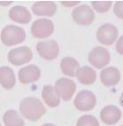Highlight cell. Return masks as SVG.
Here are the masks:
<instances>
[{
  "mask_svg": "<svg viewBox=\"0 0 123 126\" xmlns=\"http://www.w3.org/2000/svg\"><path fill=\"white\" fill-rule=\"evenodd\" d=\"M21 115L29 121H37L46 113V108L40 99L30 97L25 98L20 105Z\"/></svg>",
  "mask_w": 123,
  "mask_h": 126,
  "instance_id": "cell-1",
  "label": "cell"
},
{
  "mask_svg": "<svg viewBox=\"0 0 123 126\" xmlns=\"http://www.w3.org/2000/svg\"><path fill=\"white\" fill-rule=\"evenodd\" d=\"M26 38V32L22 28L8 25L2 29L1 40L6 46H14L22 43Z\"/></svg>",
  "mask_w": 123,
  "mask_h": 126,
  "instance_id": "cell-2",
  "label": "cell"
},
{
  "mask_svg": "<svg viewBox=\"0 0 123 126\" xmlns=\"http://www.w3.org/2000/svg\"><path fill=\"white\" fill-rule=\"evenodd\" d=\"M96 103V99L95 94L90 91H81L76 95L74 99V107L79 111L82 112H88L92 110L95 108Z\"/></svg>",
  "mask_w": 123,
  "mask_h": 126,
  "instance_id": "cell-3",
  "label": "cell"
},
{
  "mask_svg": "<svg viewBox=\"0 0 123 126\" xmlns=\"http://www.w3.org/2000/svg\"><path fill=\"white\" fill-rule=\"evenodd\" d=\"M88 60H89V62L94 68L100 69V68L106 67L109 64L111 56L107 49L101 47V46H96L89 53Z\"/></svg>",
  "mask_w": 123,
  "mask_h": 126,
  "instance_id": "cell-4",
  "label": "cell"
},
{
  "mask_svg": "<svg viewBox=\"0 0 123 126\" xmlns=\"http://www.w3.org/2000/svg\"><path fill=\"white\" fill-rule=\"evenodd\" d=\"M7 58L8 61L14 66H21L33 59V52L27 46H21L11 50Z\"/></svg>",
  "mask_w": 123,
  "mask_h": 126,
  "instance_id": "cell-5",
  "label": "cell"
},
{
  "mask_svg": "<svg viewBox=\"0 0 123 126\" xmlns=\"http://www.w3.org/2000/svg\"><path fill=\"white\" fill-rule=\"evenodd\" d=\"M38 54L45 61H52L59 53V46L55 40H46L39 42L36 45Z\"/></svg>",
  "mask_w": 123,
  "mask_h": 126,
  "instance_id": "cell-6",
  "label": "cell"
},
{
  "mask_svg": "<svg viewBox=\"0 0 123 126\" xmlns=\"http://www.w3.org/2000/svg\"><path fill=\"white\" fill-rule=\"evenodd\" d=\"M54 31V24L51 20L39 19L34 21L31 26V33L33 36L39 39L49 37Z\"/></svg>",
  "mask_w": 123,
  "mask_h": 126,
  "instance_id": "cell-7",
  "label": "cell"
},
{
  "mask_svg": "<svg viewBox=\"0 0 123 126\" xmlns=\"http://www.w3.org/2000/svg\"><path fill=\"white\" fill-rule=\"evenodd\" d=\"M118 29L112 24L105 23L102 25L96 32V38L100 44L104 45H111L118 37Z\"/></svg>",
  "mask_w": 123,
  "mask_h": 126,
  "instance_id": "cell-8",
  "label": "cell"
},
{
  "mask_svg": "<svg viewBox=\"0 0 123 126\" xmlns=\"http://www.w3.org/2000/svg\"><path fill=\"white\" fill-rule=\"evenodd\" d=\"M73 20L78 25L88 26L90 25L95 19V14L89 5H82L76 7L72 13Z\"/></svg>",
  "mask_w": 123,
  "mask_h": 126,
  "instance_id": "cell-9",
  "label": "cell"
},
{
  "mask_svg": "<svg viewBox=\"0 0 123 126\" xmlns=\"http://www.w3.org/2000/svg\"><path fill=\"white\" fill-rule=\"evenodd\" d=\"M55 88L60 99L64 101H69L76 91L75 83L68 78L58 79L55 83Z\"/></svg>",
  "mask_w": 123,
  "mask_h": 126,
  "instance_id": "cell-10",
  "label": "cell"
},
{
  "mask_svg": "<svg viewBox=\"0 0 123 126\" xmlns=\"http://www.w3.org/2000/svg\"><path fill=\"white\" fill-rule=\"evenodd\" d=\"M18 77L21 83L27 84V83H35L40 78L41 70L36 65H28L25 68H22L19 71Z\"/></svg>",
  "mask_w": 123,
  "mask_h": 126,
  "instance_id": "cell-11",
  "label": "cell"
},
{
  "mask_svg": "<svg viewBox=\"0 0 123 126\" xmlns=\"http://www.w3.org/2000/svg\"><path fill=\"white\" fill-rule=\"evenodd\" d=\"M121 111L116 106H107L104 108L100 113V119L107 125L117 124L121 118Z\"/></svg>",
  "mask_w": 123,
  "mask_h": 126,
  "instance_id": "cell-12",
  "label": "cell"
},
{
  "mask_svg": "<svg viewBox=\"0 0 123 126\" xmlns=\"http://www.w3.org/2000/svg\"><path fill=\"white\" fill-rule=\"evenodd\" d=\"M100 79L101 83L106 87L116 85L121 80V72L117 68L109 67L101 71Z\"/></svg>",
  "mask_w": 123,
  "mask_h": 126,
  "instance_id": "cell-13",
  "label": "cell"
},
{
  "mask_svg": "<svg viewBox=\"0 0 123 126\" xmlns=\"http://www.w3.org/2000/svg\"><path fill=\"white\" fill-rule=\"evenodd\" d=\"M31 10L38 16H53L57 12V5L52 1H38L32 5Z\"/></svg>",
  "mask_w": 123,
  "mask_h": 126,
  "instance_id": "cell-14",
  "label": "cell"
},
{
  "mask_svg": "<svg viewBox=\"0 0 123 126\" xmlns=\"http://www.w3.org/2000/svg\"><path fill=\"white\" fill-rule=\"evenodd\" d=\"M9 17L12 20L20 24H27L31 20V14L26 7L21 5H17L11 8Z\"/></svg>",
  "mask_w": 123,
  "mask_h": 126,
  "instance_id": "cell-15",
  "label": "cell"
},
{
  "mask_svg": "<svg viewBox=\"0 0 123 126\" xmlns=\"http://www.w3.org/2000/svg\"><path fill=\"white\" fill-rule=\"evenodd\" d=\"M42 98L45 104L50 108H56L60 103V97L57 92L56 88L52 85L43 86L42 91Z\"/></svg>",
  "mask_w": 123,
  "mask_h": 126,
  "instance_id": "cell-16",
  "label": "cell"
},
{
  "mask_svg": "<svg viewBox=\"0 0 123 126\" xmlns=\"http://www.w3.org/2000/svg\"><path fill=\"white\" fill-rule=\"evenodd\" d=\"M60 68L64 75L67 77H74L77 76V73L80 69V66L79 62L75 59L72 57H65L61 60Z\"/></svg>",
  "mask_w": 123,
  "mask_h": 126,
  "instance_id": "cell-17",
  "label": "cell"
},
{
  "mask_svg": "<svg viewBox=\"0 0 123 126\" xmlns=\"http://www.w3.org/2000/svg\"><path fill=\"white\" fill-rule=\"evenodd\" d=\"M0 82L3 88L11 90L15 86L16 78L14 70L8 67H1L0 68Z\"/></svg>",
  "mask_w": 123,
  "mask_h": 126,
  "instance_id": "cell-18",
  "label": "cell"
},
{
  "mask_svg": "<svg viewBox=\"0 0 123 126\" xmlns=\"http://www.w3.org/2000/svg\"><path fill=\"white\" fill-rule=\"evenodd\" d=\"M76 77L78 79L79 83L83 85H90L96 81V74L93 68L88 66H84L82 68H80Z\"/></svg>",
  "mask_w": 123,
  "mask_h": 126,
  "instance_id": "cell-19",
  "label": "cell"
},
{
  "mask_svg": "<svg viewBox=\"0 0 123 126\" xmlns=\"http://www.w3.org/2000/svg\"><path fill=\"white\" fill-rule=\"evenodd\" d=\"M3 121L5 126H24V120L15 110H8L3 116Z\"/></svg>",
  "mask_w": 123,
  "mask_h": 126,
  "instance_id": "cell-20",
  "label": "cell"
},
{
  "mask_svg": "<svg viewBox=\"0 0 123 126\" xmlns=\"http://www.w3.org/2000/svg\"><path fill=\"white\" fill-rule=\"evenodd\" d=\"M76 126H99V123L95 116L86 115L79 118L76 123Z\"/></svg>",
  "mask_w": 123,
  "mask_h": 126,
  "instance_id": "cell-21",
  "label": "cell"
},
{
  "mask_svg": "<svg viewBox=\"0 0 123 126\" xmlns=\"http://www.w3.org/2000/svg\"><path fill=\"white\" fill-rule=\"evenodd\" d=\"M91 5L95 11L100 14H105L110 10L112 2V1H92Z\"/></svg>",
  "mask_w": 123,
  "mask_h": 126,
  "instance_id": "cell-22",
  "label": "cell"
},
{
  "mask_svg": "<svg viewBox=\"0 0 123 126\" xmlns=\"http://www.w3.org/2000/svg\"><path fill=\"white\" fill-rule=\"evenodd\" d=\"M113 13L118 18L123 20V1H117L113 7Z\"/></svg>",
  "mask_w": 123,
  "mask_h": 126,
  "instance_id": "cell-23",
  "label": "cell"
},
{
  "mask_svg": "<svg viewBox=\"0 0 123 126\" xmlns=\"http://www.w3.org/2000/svg\"><path fill=\"white\" fill-rule=\"evenodd\" d=\"M116 50L121 55H123V36H121V37L119 38V40L117 41Z\"/></svg>",
  "mask_w": 123,
  "mask_h": 126,
  "instance_id": "cell-24",
  "label": "cell"
},
{
  "mask_svg": "<svg viewBox=\"0 0 123 126\" xmlns=\"http://www.w3.org/2000/svg\"><path fill=\"white\" fill-rule=\"evenodd\" d=\"M60 3L66 7H72L74 6V5H79L80 1H61Z\"/></svg>",
  "mask_w": 123,
  "mask_h": 126,
  "instance_id": "cell-25",
  "label": "cell"
},
{
  "mask_svg": "<svg viewBox=\"0 0 123 126\" xmlns=\"http://www.w3.org/2000/svg\"><path fill=\"white\" fill-rule=\"evenodd\" d=\"M10 4H12V1H10V2H4V1H1V5H10Z\"/></svg>",
  "mask_w": 123,
  "mask_h": 126,
  "instance_id": "cell-26",
  "label": "cell"
},
{
  "mask_svg": "<svg viewBox=\"0 0 123 126\" xmlns=\"http://www.w3.org/2000/svg\"><path fill=\"white\" fill-rule=\"evenodd\" d=\"M43 126H55L54 124H43Z\"/></svg>",
  "mask_w": 123,
  "mask_h": 126,
  "instance_id": "cell-27",
  "label": "cell"
},
{
  "mask_svg": "<svg viewBox=\"0 0 123 126\" xmlns=\"http://www.w3.org/2000/svg\"><path fill=\"white\" fill-rule=\"evenodd\" d=\"M122 126H123V125H122Z\"/></svg>",
  "mask_w": 123,
  "mask_h": 126,
  "instance_id": "cell-28",
  "label": "cell"
}]
</instances>
